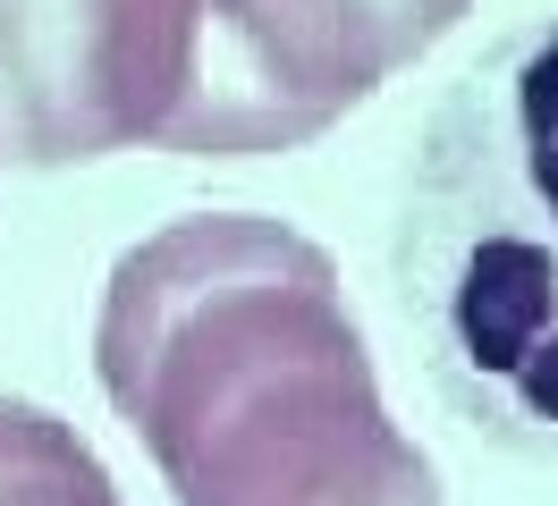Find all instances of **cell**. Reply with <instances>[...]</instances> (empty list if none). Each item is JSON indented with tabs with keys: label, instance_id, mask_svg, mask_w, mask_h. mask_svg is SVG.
<instances>
[{
	"label": "cell",
	"instance_id": "7a4b0ae2",
	"mask_svg": "<svg viewBox=\"0 0 558 506\" xmlns=\"http://www.w3.org/2000/svg\"><path fill=\"white\" fill-rule=\"evenodd\" d=\"M389 287L465 431L558 465V17H533L432 110Z\"/></svg>",
	"mask_w": 558,
	"mask_h": 506
},
{
	"label": "cell",
	"instance_id": "5b68a950",
	"mask_svg": "<svg viewBox=\"0 0 558 506\" xmlns=\"http://www.w3.org/2000/svg\"><path fill=\"white\" fill-rule=\"evenodd\" d=\"M0 506H128L102 456L43 405L0 397Z\"/></svg>",
	"mask_w": 558,
	"mask_h": 506
},
{
	"label": "cell",
	"instance_id": "277c9868",
	"mask_svg": "<svg viewBox=\"0 0 558 506\" xmlns=\"http://www.w3.org/2000/svg\"><path fill=\"white\" fill-rule=\"evenodd\" d=\"M195 85V0H0V161L161 144Z\"/></svg>",
	"mask_w": 558,
	"mask_h": 506
},
{
	"label": "cell",
	"instance_id": "6da1fadb",
	"mask_svg": "<svg viewBox=\"0 0 558 506\" xmlns=\"http://www.w3.org/2000/svg\"><path fill=\"white\" fill-rule=\"evenodd\" d=\"M94 371L178 506H449L389 422L339 262L279 220L195 211L119 254Z\"/></svg>",
	"mask_w": 558,
	"mask_h": 506
},
{
	"label": "cell",
	"instance_id": "3957f363",
	"mask_svg": "<svg viewBox=\"0 0 558 506\" xmlns=\"http://www.w3.org/2000/svg\"><path fill=\"white\" fill-rule=\"evenodd\" d=\"M474 0H195V85L170 119L186 161L296 152L415 67Z\"/></svg>",
	"mask_w": 558,
	"mask_h": 506
}]
</instances>
